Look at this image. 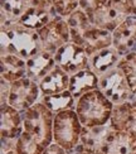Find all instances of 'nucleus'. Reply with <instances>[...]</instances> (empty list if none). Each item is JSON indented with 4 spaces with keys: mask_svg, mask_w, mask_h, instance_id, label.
I'll use <instances>...</instances> for the list:
<instances>
[{
    "mask_svg": "<svg viewBox=\"0 0 136 154\" xmlns=\"http://www.w3.org/2000/svg\"><path fill=\"white\" fill-rule=\"evenodd\" d=\"M42 49V42L38 30L25 28L17 23L0 32L2 53H13L28 60Z\"/></svg>",
    "mask_w": 136,
    "mask_h": 154,
    "instance_id": "f257e3e1",
    "label": "nucleus"
},
{
    "mask_svg": "<svg viewBox=\"0 0 136 154\" xmlns=\"http://www.w3.org/2000/svg\"><path fill=\"white\" fill-rule=\"evenodd\" d=\"M113 104L98 88L92 90L76 101V112L83 128H96L110 123Z\"/></svg>",
    "mask_w": 136,
    "mask_h": 154,
    "instance_id": "f03ea898",
    "label": "nucleus"
},
{
    "mask_svg": "<svg viewBox=\"0 0 136 154\" xmlns=\"http://www.w3.org/2000/svg\"><path fill=\"white\" fill-rule=\"evenodd\" d=\"M23 115V131L34 140L42 149H47L53 143L54 114L42 101L28 109Z\"/></svg>",
    "mask_w": 136,
    "mask_h": 154,
    "instance_id": "7ed1b4c3",
    "label": "nucleus"
},
{
    "mask_svg": "<svg viewBox=\"0 0 136 154\" xmlns=\"http://www.w3.org/2000/svg\"><path fill=\"white\" fill-rule=\"evenodd\" d=\"M83 126L76 110H64L54 115L53 142L68 152H73L81 144Z\"/></svg>",
    "mask_w": 136,
    "mask_h": 154,
    "instance_id": "20e7f679",
    "label": "nucleus"
},
{
    "mask_svg": "<svg viewBox=\"0 0 136 154\" xmlns=\"http://www.w3.org/2000/svg\"><path fill=\"white\" fill-rule=\"evenodd\" d=\"M98 90L113 105L130 101L134 95L126 75L119 66L108 69L98 77Z\"/></svg>",
    "mask_w": 136,
    "mask_h": 154,
    "instance_id": "39448f33",
    "label": "nucleus"
},
{
    "mask_svg": "<svg viewBox=\"0 0 136 154\" xmlns=\"http://www.w3.org/2000/svg\"><path fill=\"white\" fill-rule=\"evenodd\" d=\"M130 17L131 10L126 0H108L106 4L89 14L91 20L96 27L111 33Z\"/></svg>",
    "mask_w": 136,
    "mask_h": 154,
    "instance_id": "423d86ee",
    "label": "nucleus"
},
{
    "mask_svg": "<svg viewBox=\"0 0 136 154\" xmlns=\"http://www.w3.org/2000/svg\"><path fill=\"white\" fill-rule=\"evenodd\" d=\"M42 97L39 83L30 80L29 77H23L11 83L8 105L14 107L19 112H25L33 105H35Z\"/></svg>",
    "mask_w": 136,
    "mask_h": 154,
    "instance_id": "0eeeda50",
    "label": "nucleus"
},
{
    "mask_svg": "<svg viewBox=\"0 0 136 154\" xmlns=\"http://www.w3.org/2000/svg\"><path fill=\"white\" fill-rule=\"evenodd\" d=\"M56 63L69 76L88 68L89 54L85 47L76 42H68L62 46L54 54Z\"/></svg>",
    "mask_w": 136,
    "mask_h": 154,
    "instance_id": "6e6552de",
    "label": "nucleus"
},
{
    "mask_svg": "<svg viewBox=\"0 0 136 154\" xmlns=\"http://www.w3.org/2000/svg\"><path fill=\"white\" fill-rule=\"evenodd\" d=\"M59 17L52 0H33L18 23L25 28L41 30Z\"/></svg>",
    "mask_w": 136,
    "mask_h": 154,
    "instance_id": "1a4fd4ad",
    "label": "nucleus"
},
{
    "mask_svg": "<svg viewBox=\"0 0 136 154\" xmlns=\"http://www.w3.org/2000/svg\"><path fill=\"white\" fill-rule=\"evenodd\" d=\"M43 51L56 54V52L66 43L71 42V32L68 23L64 18L58 17L56 20L47 24L38 30Z\"/></svg>",
    "mask_w": 136,
    "mask_h": 154,
    "instance_id": "9d476101",
    "label": "nucleus"
},
{
    "mask_svg": "<svg viewBox=\"0 0 136 154\" xmlns=\"http://www.w3.org/2000/svg\"><path fill=\"white\" fill-rule=\"evenodd\" d=\"M117 130L111 124L96 128H83L81 134V145L93 154H107L108 146Z\"/></svg>",
    "mask_w": 136,
    "mask_h": 154,
    "instance_id": "9b49d317",
    "label": "nucleus"
},
{
    "mask_svg": "<svg viewBox=\"0 0 136 154\" xmlns=\"http://www.w3.org/2000/svg\"><path fill=\"white\" fill-rule=\"evenodd\" d=\"M112 47L124 57L136 52V17H130L112 32Z\"/></svg>",
    "mask_w": 136,
    "mask_h": 154,
    "instance_id": "f8f14e48",
    "label": "nucleus"
},
{
    "mask_svg": "<svg viewBox=\"0 0 136 154\" xmlns=\"http://www.w3.org/2000/svg\"><path fill=\"white\" fill-rule=\"evenodd\" d=\"M23 133V115L10 105H0L2 139L17 140Z\"/></svg>",
    "mask_w": 136,
    "mask_h": 154,
    "instance_id": "ddd939ff",
    "label": "nucleus"
},
{
    "mask_svg": "<svg viewBox=\"0 0 136 154\" xmlns=\"http://www.w3.org/2000/svg\"><path fill=\"white\" fill-rule=\"evenodd\" d=\"M56 65L54 54L42 49L27 60V77L39 83L56 67Z\"/></svg>",
    "mask_w": 136,
    "mask_h": 154,
    "instance_id": "4468645a",
    "label": "nucleus"
},
{
    "mask_svg": "<svg viewBox=\"0 0 136 154\" xmlns=\"http://www.w3.org/2000/svg\"><path fill=\"white\" fill-rule=\"evenodd\" d=\"M0 73L2 79L10 83L27 76V60L13 53L0 54Z\"/></svg>",
    "mask_w": 136,
    "mask_h": 154,
    "instance_id": "2eb2a0df",
    "label": "nucleus"
},
{
    "mask_svg": "<svg viewBox=\"0 0 136 154\" xmlns=\"http://www.w3.org/2000/svg\"><path fill=\"white\" fill-rule=\"evenodd\" d=\"M98 88V76H97L91 68H85L82 71L72 75L69 79L68 91L72 96L78 100L82 95H85L92 90Z\"/></svg>",
    "mask_w": 136,
    "mask_h": 154,
    "instance_id": "dca6fc26",
    "label": "nucleus"
},
{
    "mask_svg": "<svg viewBox=\"0 0 136 154\" xmlns=\"http://www.w3.org/2000/svg\"><path fill=\"white\" fill-rule=\"evenodd\" d=\"M120 60H121L120 53L111 46L108 48L101 49L98 52H95L93 54H91L89 62H88V68H91L100 77L101 75L106 73L108 69L117 66Z\"/></svg>",
    "mask_w": 136,
    "mask_h": 154,
    "instance_id": "f3484780",
    "label": "nucleus"
},
{
    "mask_svg": "<svg viewBox=\"0 0 136 154\" xmlns=\"http://www.w3.org/2000/svg\"><path fill=\"white\" fill-rule=\"evenodd\" d=\"M81 46L85 47L87 53L91 56L95 52L105 49L112 46V33L108 30L101 29L93 24L83 35Z\"/></svg>",
    "mask_w": 136,
    "mask_h": 154,
    "instance_id": "a211bd4d",
    "label": "nucleus"
},
{
    "mask_svg": "<svg viewBox=\"0 0 136 154\" xmlns=\"http://www.w3.org/2000/svg\"><path fill=\"white\" fill-rule=\"evenodd\" d=\"M69 79L71 76L58 65H56V67L39 82L42 96L67 91L69 87Z\"/></svg>",
    "mask_w": 136,
    "mask_h": 154,
    "instance_id": "6ab92c4d",
    "label": "nucleus"
},
{
    "mask_svg": "<svg viewBox=\"0 0 136 154\" xmlns=\"http://www.w3.org/2000/svg\"><path fill=\"white\" fill-rule=\"evenodd\" d=\"M29 4L30 0H2V29L17 24Z\"/></svg>",
    "mask_w": 136,
    "mask_h": 154,
    "instance_id": "aec40b11",
    "label": "nucleus"
},
{
    "mask_svg": "<svg viewBox=\"0 0 136 154\" xmlns=\"http://www.w3.org/2000/svg\"><path fill=\"white\" fill-rule=\"evenodd\" d=\"M135 118L136 109L132 106L130 101H126L124 104L113 105L110 124L117 131H127L131 128Z\"/></svg>",
    "mask_w": 136,
    "mask_h": 154,
    "instance_id": "412c9836",
    "label": "nucleus"
},
{
    "mask_svg": "<svg viewBox=\"0 0 136 154\" xmlns=\"http://www.w3.org/2000/svg\"><path fill=\"white\" fill-rule=\"evenodd\" d=\"M66 20L68 23L69 32H71V41L81 44V41L85 33L93 25L89 15L78 8L68 18H66Z\"/></svg>",
    "mask_w": 136,
    "mask_h": 154,
    "instance_id": "4be33fe9",
    "label": "nucleus"
},
{
    "mask_svg": "<svg viewBox=\"0 0 136 154\" xmlns=\"http://www.w3.org/2000/svg\"><path fill=\"white\" fill-rule=\"evenodd\" d=\"M39 101H42L54 115L64 110H74L76 109V99L68 90L59 94L42 96Z\"/></svg>",
    "mask_w": 136,
    "mask_h": 154,
    "instance_id": "5701e85b",
    "label": "nucleus"
},
{
    "mask_svg": "<svg viewBox=\"0 0 136 154\" xmlns=\"http://www.w3.org/2000/svg\"><path fill=\"white\" fill-rule=\"evenodd\" d=\"M107 154H136V138L130 131H117L108 146Z\"/></svg>",
    "mask_w": 136,
    "mask_h": 154,
    "instance_id": "b1692460",
    "label": "nucleus"
},
{
    "mask_svg": "<svg viewBox=\"0 0 136 154\" xmlns=\"http://www.w3.org/2000/svg\"><path fill=\"white\" fill-rule=\"evenodd\" d=\"M117 66L126 75L128 85H130L132 92L135 94L136 92V52H131L121 57Z\"/></svg>",
    "mask_w": 136,
    "mask_h": 154,
    "instance_id": "393cba45",
    "label": "nucleus"
},
{
    "mask_svg": "<svg viewBox=\"0 0 136 154\" xmlns=\"http://www.w3.org/2000/svg\"><path fill=\"white\" fill-rule=\"evenodd\" d=\"M15 150L18 154H43L44 149H42L28 134L24 131L20 134V137L17 139Z\"/></svg>",
    "mask_w": 136,
    "mask_h": 154,
    "instance_id": "a878e982",
    "label": "nucleus"
},
{
    "mask_svg": "<svg viewBox=\"0 0 136 154\" xmlns=\"http://www.w3.org/2000/svg\"><path fill=\"white\" fill-rule=\"evenodd\" d=\"M52 3L57 10V14L64 19L80 8V0H52Z\"/></svg>",
    "mask_w": 136,
    "mask_h": 154,
    "instance_id": "bb28decb",
    "label": "nucleus"
},
{
    "mask_svg": "<svg viewBox=\"0 0 136 154\" xmlns=\"http://www.w3.org/2000/svg\"><path fill=\"white\" fill-rule=\"evenodd\" d=\"M107 2L108 0H80V9H82L89 15Z\"/></svg>",
    "mask_w": 136,
    "mask_h": 154,
    "instance_id": "cd10ccee",
    "label": "nucleus"
},
{
    "mask_svg": "<svg viewBox=\"0 0 136 154\" xmlns=\"http://www.w3.org/2000/svg\"><path fill=\"white\" fill-rule=\"evenodd\" d=\"M11 83L2 79V85H0V105H8V99L10 95Z\"/></svg>",
    "mask_w": 136,
    "mask_h": 154,
    "instance_id": "c85d7f7f",
    "label": "nucleus"
},
{
    "mask_svg": "<svg viewBox=\"0 0 136 154\" xmlns=\"http://www.w3.org/2000/svg\"><path fill=\"white\" fill-rule=\"evenodd\" d=\"M43 154H71V152L66 150L64 148H62L61 145H58L57 143H52L47 149L43 152Z\"/></svg>",
    "mask_w": 136,
    "mask_h": 154,
    "instance_id": "c756f323",
    "label": "nucleus"
},
{
    "mask_svg": "<svg viewBox=\"0 0 136 154\" xmlns=\"http://www.w3.org/2000/svg\"><path fill=\"white\" fill-rule=\"evenodd\" d=\"M71 154H93V153H91V152H88V150H86L83 146L80 144L77 148L73 150V152H71Z\"/></svg>",
    "mask_w": 136,
    "mask_h": 154,
    "instance_id": "7c9ffc66",
    "label": "nucleus"
},
{
    "mask_svg": "<svg viewBox=\"0 0 136 154\" xmlns=\"http://www.w3.org/2000/svg\"><path fill=\"white\" fill-rule=\"evenodd\" d=\"M126 3L130 6L131 17H136V0H126Z\"/></svg>",
    "mask_w": 136,
    "mask_h": 154,
    "instance_id": "2f4dec72",
    "label": "nucleus"
},
{
    "mask_svg": "<svg viewBox=\"0 0 136 154\" xmlns=\"http://www.w3.org/2000/svg\"><path fill=\"white\" fill-rule=\"evenodd\" d=\"M127 131H130V133L132 134V135L136 138V118H135V120H134V123H132L131 128H130V129H128Z\"/></svg>",
    "mask_w": 136,
    "mask_h": 154,
    "instance_id": "473e14b6",
    "label": "nucleus"
},
{
    "mask_svg": "<svg viewBox=\"0 0 136 154\" xmlns=\"http://www.w3.org/2000/svg\"><path fill=\"white\" fill-rule=\"evenodd\" d=\"M130 102L132 104V106L136 109V92L132 95V97H131V100H130Z\"/></svg>",
    "mask_w": 136,
    "mask_h": 154,
    "instance_id": "72a5a7b5",
    "label": "nucleus"
},
{
    "mask_svg": "<svg viewBox=\"0 0 136 154\" xmlns=\"http://www.w3.org/2000/svg\"><path fill=\"white\" fill-rule=\"evenodd\" d=\"M2 154H18L17 150H11V152H8V153H2Z\"/></svg>",
    "mask_w": 136,
    "mask_h": 154,
    "instance_id": "f704fd0d",
    "label": "nucleus"
},
{
    "mask_svg": "<svg viewBox=\"0 0 136 154\" xmlns=\"http://www.w3.org/2000/svg\"><path fill=\"white\" fill-rule=\"evenodd\" d=\"M30 2H33V0H30Z\"/></svg>",
    "mask_w": 136,
    "mask_h": 154,
    "instance_id": "c9c22d12",
    "label": "nucleus"
}]
</instances>
